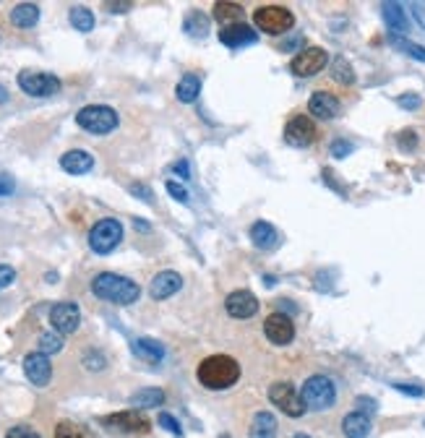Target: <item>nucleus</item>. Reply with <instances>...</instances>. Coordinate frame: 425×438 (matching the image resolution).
Instances as JSON below:
<instances>
[{"mask_svg": "<svg viewBox=\"0 0 425 438\" xmlns=\"http://www.w3.org/2000/svg\"><path fill=\"white\" fill-rule=\"evenodd\" d=\"M196 376H198V384L209 391H222V389H230L232 384H238L240 365L230 355H209L206 360H201Z\"/></svg>", "mask_w": 425, "mask_h": 438, "instance_id": "f257e3e1", "label": "nucleus"}, {"mask_svg": "<svg viewBox=\"0 0 425 438\" xmlns=\"http://www.w3.org/2000/svg\"><path fill=\"white\" fill-rule=\"evenodd\" d=\"M92 292L97 298H102L107 303H115V305H131V303L138 300V284L133 279H128L123 274H112V272H102L92 279Z\"/></svg>", "mask_w": 425, "mask_h": 438, "instance_id": "f03ea898", "label": "nucleus"}, {"mask_svg": "<svg viewBox=\"0 0 425 438\" xmlns=\"http://www.w3.org/2000/svg\"><path fill=\"white\" fill-rule=\"evenodd\" d=\"M76 123L78 128H84L86 133H94V136H104V133H112L118 128V112L107 107V104H86L76 112Z\"/></svg>", "mask_w": 425, "mask_h": 438, "instance_id": "7ed1b4c3", "label": "nucleus"}, {"mask_svg": "<svg viewBox=\"0 0 425 438\" xmlns=\"http://www.w3.org/2000/svg\"><path fill=\"white\" fill-rule=\"evenodd\" d=\"M300 396H303L306 410L323 413V410H329V407L337 402V387H334L332 378L311 376L306 384H303V389H300Z\"/></svg>", "mask_w": 425, "mask_h": 438, "instance_id": "20e7f679", "label": "nucleus"}, {"mask_svg": "<svg viewBox=\"0 0 425 438\" xmlns=\"http://www.w3.org/2000/svg\"><path fill=\"white\" fill-rule=\"evenodd\" d=\"M120 241H123V224L118 219H100V222L94 224L92 230H89V248L94 253H100V256H107L112 250L118 248Z\"/></svg>", "mask_w": 425, "mask_h": 438, "instance_id": "39448f33", "label": "nucleus"}, {"mask_svg": "<svg viewBox=\"0 0 425 438\" xmlns=\"http://www.w3.org/2000/svg\"><path fill=\"white\" fill-rule=\"evenodd\" d=\"M253 24L264 32V35H285L292 29L295 16L292 11L282 8V6H264L253 13Z\"/></svg>", "mask_w": 425, "mask_h": 438, "instance_id": "423d86ee", "label": "nucleus"}, {"mask_svg": "<svg viewBox=\"0 0 425 438\" xmlns=\"http://www.w3.org/2000/svg\"><path fill=\"white\" fill-rule=\"evenodd\" d=\"M269 399H272L274 407H280L282 413L289 415V418H303L306 415V404H303V396L292 384L287 381H277L269 389Z\"/></svg>", "mask_w": 425, "mask_h": 438, "instance_id": "0eeeda50", "label": "nucleus"}, {"mask_svg": "<svg viewBox=\"0 0 425 438\" xmlns=\"http://www.w3.org/2000/svg\"><path fill=\"white\" fill-rule=\"evenodd\" d=\"M18 89L29 97H52L60 92V78L52 76V73L21 71V73H18Z\"/></svg>", "mask_w": 425, "mask_h": 438, "instance_id": "6e6552de", "label": "nucleus"}, {"mask_svg": "<svg viewBox=\"0 0 425 438\" xmlns=\"http://www.w3.org/2000/svg\"><path fill=\"white\" fill-rule=\"evenodd\" d=\"M326 61H329V55L323 47H306V50H300L292 63H289V71L295 73V76H316L318 71L326 68Z\"/></svg>", "mask_w": 425, "mask_h": 438, "instance_id": "1a4fd4ad", "label": "nucleus"}, {"mask_svg": "<svg viewBox=\"0 0 425 438\" xmlns=\"http://www.w3.org/2000/svg\"><path fill=\"white\" fill-rule=\"evenodd\" d=\"M50 324L58 334H73L81 327V310L76 303H55L50 310Z\"/></svg>", "mask_w": 425, "mask_h": 438, "instance_id": "9d476101", "label": "nucleus"}, {"mask_svg": "<svg viewBox=\"0 0 425 438\" xmlns=\"http://www.w3.org/2000/svg\"><path fill=\"white\" fill-rule=\"evenodd\" d=\"M285 141H287L289 146H298V149L311 146L316 141L313 121L306 118V115H292L287 121V126H285Z\"/></svg>", "mask_w": 425, "mask_h": 438, "instance_id": "9b49d317", "label": "nucleus"}, {"mask_svg": "<svg viewBox=\"0 0 425 438\" xmlns=\"http://www.w3.org/2000/svg\"><path fill=\"white\" fill-rule=\"evenodd\" d=\"M102 422L120 430V433H149V428H152L149 418L136 413V410H123V413L107 415V418H102Z\"/></svg>", "mask_w": 425, "mask_h": 438, "instance_id": "f8f14e48", "label": "nucleus"}, {"mask_svg": "<svg viewBox=\"0 0 425 438\" xmlns=\"http://www.w3.org/2000/svg\"><path fill=\"white\" fill-rule=\"evenodd\" d=\"M264 334L272 344H289L295 339V324L285 313H272L264 321Z\"/></svg>", "mask_w": 425, "mask_h": 438, "instance_id": "ddd939ff", "label": "nucleus"}, {"mask_svg": "<svg viewBox=\"0 0 425 438\" xmlns=\"http://www.w3.org/2000/svg\"><path fill=\"white\" fill-rule=\"evenodd\" d=\"M24 373L35 387H47L52 378V365L50 358L42 353H29L24 358Z\"/></svg>", "mask_w": 425, "mask_h": 438, "instance_id": "4468645a", "label": "nucleus"}, {"mask_svg": "<svg viewBox=\"0 0 425 438\" xmlns=\"http://www.w3.org/2000/svg\"><path fill=\"white\" fill-rule=\"evenodd\" d=\"M225 310H227L232 318H251V316L258 313V300H256L253 292L235 290V292L227 295V300H225Z\"/></svg>", "mask_w": 425, "mask_h": 438, "instance_id": "2eb2a0df", "label": "nucleus"}, {"mask_svg": "<svg viewBox=\"0 0 425 438\" xmlns=\"http://www.w3.org/2000/svg\"><path fill=\"white\" fill-rule=\"evenodd\" d=\"M180 287H183V276L178 272H160L149 284V295L154 300H167L175 292H180Z\"/></svg>", "mask_w": 425, "mask_h": 438, "instance_id": "dca6fc26", "label": "nucleus"}, {"mask_svg": "<svg viewBox=\"0 0 425 438\" xmlns=\"http://www.w3.org/2000/svg\"><path fill=\"white\" fill-rule=\"evenodd\" d=\"M308 110H311L313 118L334 121V118L340 115L342 104H340V99H337L334 95H329V92H316V95L308 99Z\"/></svg>", "mask_w": 425, "mask_h": 438, "instance_id": "f3484780", "label": "nucleus"}, {"mask_svg": "<svg viewBox=\"0 0 425 438\" xmlns=\"http://www.w3.org/2000/svg\"><path fill=\"white\" fill-rule=\"evenodd\" d=\"M256 39H258V35H256V32L248 24H243V21H238V24H230V26H222V32H220V42L227 44V47H243V44H253Z\"/></svg>", "mask_w": 425, "mask_h": 438, "instance_id": "a211bd4d", "label": "nucleus"}, {"mask_svg": "<svg viewBox=\"0 0 425 438\" xmlns=\"http://www.w3.org/2000/svg\"><path fill=\"white\" fill-rule=\"evenodd\" d=\"M60 167L68 175H86L94 167V157L84 149H71V152L60 157Z\"/></svg>", "mask_w": 425, "mask_h": 438, "instance_id": "6ab92c4d", "label": "nucleus"}, {"mask_svg": "<svg viewBox=\"0 0 425 438\" xmlns=\"http://www.w3.org/2000/svg\"><path fill=\"white\" fill-rule=\"evenodd\" d=\"M131 350H133V355H136L138 360L144 363H160L162 358H164V347H162V342H157V339H149V336H141V339H136V342L131 344Z\"/></svg>", "mask_w": 425, "mask_h": 438, "instance_id": "aec40b11", "label": "nucleus"}, {"mask_svg": "<svg viewBox=\"0 0 425 438\" xmlns=\"http://www.w3.org/2000/svg\"><path fill=\"white\" fill-rule=\"evenodd\" d=\"M342 433L347 438H366L371 433V415L366 413H349L342 420Z\"/></svg>", "mask_w": 425, "mask_h": 438, "instance_id": "412c9836", "label": "nucleus"}, {"mask_svg": "<svg viewBox=\"0 0 425 438\" xmlns=\"http://www.w3.org/2000/svg\"><path fill=\"white\" fill-rule=\"evenodd\" d=\"M251 241H253L256 248H274L277 243H280V232L274 230L272 222H256L251 227Z\"/></svg>", "mask_w": 425, "mask_h": 438, "instance_id": "4be33fe9", "label": "nucleus"}, {"mask_svg": "<svg viewBox=\"0 0 425 438\" xmlns=\"http://www.w3.org/2000/svg\"><path fill=\"white\" fill-rule=\"evenodd\" d=\"M37 21H40V8L35 3H18L11 11V24L18 26V29H32Z\"/></svg>", "mask_w": 425, "mask_h": 438, "instance_id": "5701e85b", "label": "nucleus"}, {"mask_svg": "<svg viewBox=\"0 0 425 438\" xmlns=\"http://www.w3.org/2000/svg\"><path fill=\"white\" fill-rule=\"evenodd\" d=\"M248 436L251 438H277V418H274L272 413H256Z\"/></svg>", "mask_w": 425, "mask_h": 438, "instance_id": "b1692460", "label": "nucleus"}, {"mask_svg": "<svg viewBox=\"0 0 425 438\" xmlns=\"http://www.w3.org/2000/svg\"><path fill=\"white\" fill-rule=\"evenodd\" d=\"M381 11H383V21L389 24V29L397 35V32H407V16H405V8H402L400 3H383L381 6Z\"/></svg>", "mask_w": 425, "mask_h": 438, "instance_id": "393cba45", "label": "nucleus"}, {"mask_svg": "<svg viewBox=\"0 0 425 438\" xmlns=\"http://www.w3.org/2000/svg\"><path fill=\"white\" fill-rule=\"evenodd\" d=\"M198 92H201V78L196 76V73H186L178 81V86H175V97L186 104L193 102L196 97H198Z\"/></svg>", "mask_w": 425, "mask_h": 438, "instance_id": "a878e982", "label": "nucleus"}, {"mask_svg": "<svg viewBox=\"0 0 425 438\" xmlns=\"http://www.w3.org/2000/svg\"><path fill=\"white\" fill-rule=\"evenodd\" d=\"M55 438H100L92 428H86L76 420H60L55 425Z\"/></svg>", "mask_w": 425, "mask_h": 438, "instance_id": "bb28decb", "label": "nucleus"}, {"mask_svg": "<svg viewBox=\"0 0 425 438\" xmlns=\"http://www.w3.org/2000/svg\"><path fill=\"white\" fill-rule=\"evenodd\" d=\"M162 402H164L162 389H141L131 396V407H138V410H152V407H160Z\"/></svg>", "mask_w": 425, "mask_h": 438, "instance_id": "cd10ccee", "label": "nucleus"}, {"mask_svg": "<svg viewBox=\"0 0 425 438\" xmlns=\"http://www.w3.org/2000/svg\"><path fill=\"white\" fill-rule=\"evenodd\" d=\"M183 29H186V35H191V37H206L209 35V18H206L204 13H198V11H191L186 16Z\"/></svg>", "mask_w": 425, "mask_h": 438, "instance_id": "c85d7f7f", "label": "nucleus"}, {"mask_svg": "<svg viewBox=\"0 0 425 438\" xmlns=\"http://www.w3.org/2000/svg\"><path fill=\"white\" fill-rule=\"evenodd\" d=\"M71 26L76 29V32H92L94 29V13L84 6H73L71 8Z\"/></svg>", "mask_w": 425, "mask_h": 438, "instance_id": "c756f323", "label": "nucleus"}, {"mask_svg": "<svg viewBox=\"0 0 425 438\" xmlns=\"http://www.w3.org/2000/svg\"><path fill=\"white\" fill-rule=\"evenodd\" d=\"M214 16H217L220 24L230 26V24H238V18L243 16V8H240L238 3H217L214 6Z\"/></svg>", "mask_w": 425, "mask_h": 438, "instance_id": "7c9ffc66", "label": "nucleus"}, {"mask_svg": "<svg viewBox=\"0 0 425 438\" xmlns=\"http://www.w3.org/2000/svg\"><path fill=\"white\" fill-rule=\"evenodd\" d=\"M389 42H391V47H397V50L407 52L409 58H415V61H423L425 63V47H420V44L409 42V39H405V37H400V35H389Z\"/></svg>", "mask_w": 425, "mask_h": 438, "instance_id": "2f4dec72", "label": "nucleus"}, {"mask_svg": "<svg viewBox=\"0 0 425 438\" xmlns=\"http://www.w3.org/2000/svg\"><path fill=\"white\" fill-rule=\"evenodd\" d=\"M63 350V334H58L55 329L52 331H44L42 336H40V353L42 355H55Z\"/></svg>", "mask_w": 425, "mask_h": 438, "instance_id": "473e14b6", "label": "nucleus"}, {"mask_svg": "<svg viewBox=\"0 0 425 438\" xmlns=\"http://www.w3.org/2000/svg\"><path fill=\"white\" fill-rule=\"evenodd\" d=\"M332 76L340 81V84L349 86L355 84V71H352V66H349L345 58H334V66H332Z\"/></svg>", "mask_w": 425, "mask_h": 438, "instance_id": "72a5a7b5", "label": "nucleus"}, {"mask_svg": "<svg viewBox=\"0 0 425 438\" xmlns=\"http://www.w3.org/2000/svg\"><path fill=\"white\" fill-rule=\"evenodd\" d=\"M397 144H400L402 152H412L417 146V133L415 130H402L400 136H397Z\"/></svg>", "mask_w": 425, "mask_h": 438, "instance_id": "f704fd0d", "label": "nucleus"}, {"mask_svg": "<svg viewBox=\"0 0 425 438\" xmlns=\"http://www.w3.org/2000/svg\"><path fill=\"white\" fill-rule=\"evenodd\" d=\"M349 152H352V144H349L347 138H334V144H332L334 159H342V157H347Z\"/></svg>", "mask_w": 425, "mask_h": 438, "instance_id": "c9c22d12", "label": "nucleus"}, {"mask_svg": "<svg viewBox=\"0 0 425 438\" xmlns=\"http://www.w3.org/2000/svg\"><path fill=\"white\" fill-rule=\"evenodd\" d=\"M160 425L164 430H170V433H175V436H180L183 433V428H180V422L172 418L170 413H160Z\"/></svg>", "mask_w": 425, "mask_h": 438, "instance_id": "e433bc0d", "label": "nucleus"}, {"mask_svg": "<svg viewBox=\"0 0 425 438\" xmlns=\"http://www.w3.org/2000/svg\"><path fill=\"white\" fill-rule=\"evenodd\" d=\"M167 193H170L172 198H178L180 204H188V190L183 188L178 181H167Z\"/></svg>", "mask_w": 425, "mask_h": 438, "instance_id": "4c0bfd02", "label": "nucleus"}, {"mask_svg": "<svg viewBox=\"0 0 425 438\" xmlns=\"http://www.w3.org/2000/svg\"><path fill=\"white\" fill-rule=\"evenodd\" d=\"M6 438H42L37 430L26 428V425H16V428H11L8 433H6Z\"/></svg>", "mask_w": 425, "mask_h": 438, "instance_id": "58836bf2", "label": "nucleus"}, {"mask_svg": "<svg viewBox=\"0 0 425 438\" xmlns=\"http://www.w3.org/2000/svg\"><path fill=\"white\" fill-rule=\"evenodd\" d=\"M13 279H16L13 267H8V264H0V290H6L8 284H13Z\"/></svg>", "mask_w": 425, "mask_h": 438, "instance_id": "ea45409f", "label": "nucleus"}, {"mask_svg": "<svg viewBox=\"0 0 425 438\" xmlns=\"http://www.w3.org/2000/svg\"><path fill=\"white\" fill-rule=\"evenodd\" d=\"M420 102H423V99H420L417 95H402L400 99H397V104H400L402 110H417Z\"/></svg>", "mask_w": 425, "mask_h": 438, "instance_id": "a19ab883", "label": "nucleus"}, {"mask_svg": "<svg viewBox=\"0 0 425 438\" xmlns=\"http://www.w3.org/2000/svg\"><path fill=\"white\" fill-rule=\"evenodd\" d=\"M131 193H133V196H141L146 204H154V193L146 188L144 183H133V185H131Z\"/></svg>", "mask_w": 425, "mask_h": 438, "instance_id": "79ce46f5", "label": "nucleus"}, {"mask_svg": "<svg viewBox=\"0 0 425 438\" xmlns=\"http://www.w3.org/2000/svg\"><path fill=\"white\" fill-rule=\"evenodd\" d=\"M394 389L402 391V394H407V396H425V389L423 387H412V384H394Z\"/></svg>", "mask_w": 425, "mask_h": 438, "instance_id": "37998d69", "label": "nucleus"}, {"mask_svg": "<svg viewBox=\"0 0 425 438\" xmlns=\"http://www.w3.org/2000/svg\"><path fill=\"white\" fill-rule=\"evenodd\" d=\"M8 193H13V181L0 175V196H8Z\"/></svg>", "mask_w": 425, "mask_h": 438, "instance_id": "c03bdc74", "label": "nucleus"}, {"mask_svg": "<svg viewBox=\"0 0 425 438\" xmlns=\"http://www.w3.org/2000/svg\"><path fill=\"white\" fill-rule=\"evenodd\" d=\"M172 170L178 172V175H180V178H183V181H188V178H191V172H188V162H186V159H180V162L172 164Z\"/></svg>", "mask_w": 425, "mask_h": 438, "instance_id": "a18cd8bd", "label": "nucleus"}, {"mask_svg": "<svg viewBox=\"0 0 425 438\" xmlns=\"http://www.w3.org/2000/svg\"><path fill=\"white\" fill-rule=\"evenodd\" d=\"M409 11L415 13V18L420 21V26H425V8H423V6H420V3H412V6H409Z\"/></svg>", "mask_w": 425, "mask_h": 438, "instance_id": "49530a36", "label": "nucleus"}, {"mask_svg": "<svg viewBox=\"0 0 425 438\" xmlns=\"http://www.w3.org/2000/svg\"><path fill=\"white\" fill-rule=\"evenodd\" d=\"M107 8L115 11V13H120V11H131V3H110Z\"/></svg>", "mask_w": 425, "mask_h": 438, "instance_id": "de8ad7c7", "label": "nucleus"}, {"mask_svg": "<svg viewBox=\"0 0 425 438\" xmlns=\"http://www.w3.org/2000/svg\"><path fill=\"white\" fill-rule=\"evenodd\" d=\"M295 44H300V37H295V39H289V42H285V44H282V50H292Z\"/></svg>", "mask_w": 425, "mask_h": 438, "instance_id": "09e8293b", "label": "nucleus"}, {"mask_svg": "<svg viewBox=\"0 0 425 438\" xmlns=\"http://www.w3.org/2000/svg\"><path fill=\"white\" fill-rule=\"evenodd\" d=\"M136 230H144V232H149V224H146L144 219H136Z\"/></svg>", "mask_w": 425, "mask_h": 438, "instance_id": "8fccbe9b", "label": "nucleus"}, {"mask_svg": "<svg viewBox=\"0 0 425 438\" xmlns=\"http://www.w3.org/2000/svg\"><path fill=\"white\" fill-rule=\"evenodd\" d=\"M8 99V89L6 86H0V102H6Z\"/></svg>", "mask_w": 425, "mask_h": 438, "instance_id": "3c124183", "label": "nucleus"}, {"mask_svg": "<svg viewBox=\"0 0 425 438\" xmlns=\"http://www.w3.org/2000/svg\"><path fill=\"white\" fill-rule=\"evenodd\" d=\"M295 438H311V436H306V433H298V436H295Z\"/></svg>", "mask_w": 425, "mask_h": 438, "instance_id": "603ef678", "label": "nucleus"}]
</instances>
